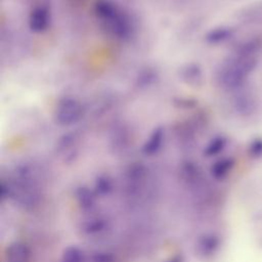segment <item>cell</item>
<instances>
[{
    "mask_svg": "<svg viewBox=\"0 0 262 262\" xmlns=\"http://www.w3.org/2000/svg\"><path fill=\"white\" fill-rule=\"evenodd\" d=\"M77 136L74 133L64 134L58 141L57 150L58 152L64 155L67 158H70L76 154V145H77Z\"/></svg>",
    "mask_w": 262,
    "mask_h": 262,
    "instance_id": "obj_12",
    "label": "cell"
},
{
    "mask_svg": "<svg viewBox=\"0 0 262 262\" xmlns=\"http://www.w3.org/2000/svg\"><path fill=\"white\" fill-rule=\"evenodd\" d=\"M181 79L187 84V85H199L202 81L203 72L199 64L196 63H187L185 64L181 71H180Z\"/></svg>",
    "mask_w": 262,
    "mask_h": 262,
    "instance_id": "obj_10",
    "label": "cell"
},
{
    "mask_svg": "<svg viewBox=\"0 0 262 262\" xmlns=\"http://www.w3.org/2000/svg\"><path fill=\"white\" fill-rule=\"evenodd\" d=\"M232 34H233V31L229 27H216V28H213L212 30H210L206 34L205 39H206L207 43L216 45V44L223 43V42L227 41L228 39H230Z\"/></svg>",
    "mask_w": 262,
    "mask_h": 262,
    "instance_id": "obj_11",
    "label": "cell"
},
{
    "mask_svg": "<svg viewBox=\"0 0 262 262\" xmlns=\"http://www.w3.org/2000/svg\"><path fill=\"white\" fill-rule=\"evenodd\" d=\"M164 262H183V257L181 255H175L173 257H170Z\"/></svg>",
    "mask_w": 262,
    "mask_h": 262,
    "instance_id": "obj_21",
    "label": "cell"
},
{
    "mask_svg": "<svg viewBox=\"0 0 262 262\" xmlns=\"http://www.w3.org/2000/svg\"><path fill=\"white\" fill-rule=\"evenodd\" d=\"M236 104V108L241 112H249L252 110V104L253 101L251 99H249L248 97H239L236 99L235 101Z\"/></svg>",
    "mask_w": 262,
    "mask_h": 262,
    "instance_id": "obj_20",
    "label": "cell"
},
{
    "mask_svg": "<svg viewBox=\"0 0 262 262\" xmlns=\"http://www.w3.org/2000/svg\"><path fill=\"white\" fill-rule=\"evenodd\" d=\"M51 23V13L47 6L45 5H38L35 6L30 14H29V20L28 25L30 30L33 33L40 34L49 28Z\"/></svg>",
    "mask_w": 262,
    "mask_h": 262,
    "instance_id": "obj_4",
    "label": "cell"
},
{
    "mask_svg": "<svg viewBox=\"0 0 262 262\" xmlns=\"http://www.w3.org/2000/svg\"><path fill=\"white\" fill-rule=\"evenodd\" d=\"M165 138H166V129L163 126L156 127L149 133L148 137L144 141L141 147L142 154L146 157H152L157 155L161 150L165 142Z\"/></svg>",
    "mask_w": 262,
    "mask_h": 262,
    "instance_id": "obj_6",
    "label": "cell"
},
{
    "mask_svg": "<svg viewBox=\"0 0 262 262\" xmlns=\"http://www.w3.org/2000/svg\"><path fill=\"white\" fill-rule=\"evenodd\" d=\"M234 166V160L232 158H222L217 160L210 169L211 175L216 180L224 179L232 170Z\"/></svg>",
    "mask_w": 262,
    "mask_h": 262,
    "instance_id": "obj_9",
    "label": "cell"
},
{
    "mask_svg": "<svg viewBox=\"0 0 262 262\" xmlns=\"http://www.w3.org/2000/svg\"><path fill=\"white\" fill-rule=\"evenodd\" d=\"M248 152L254 159L262 158V138L254 139L249 145Z\"/></svg>",
    "mask_w": 262,
    "mask_h": 262,
    "instance_id": "obj_18",
    "label": "cell"
},
{
    "mask_svg": "<svg viewBox=\"0 0 262 262\" xmlns=\"http://www.w3.org/2000/svg\"><path fill=\"white\" fill-rule=\"evenodd\" d=\"M159 79V75L156 71H154V69H145L143 71H141L137 78H136V87H138L139 89H146L148 87H151L157 80Z\"/></svg>",
    "mask_w": 262,
    "mask_h": 262,
    "instance_id": "obj_13",
    "label": "cell"
},
{
    "mask_svg": "<svg viewBox=\"0 0 262 262\" xmlns=\"http://www.w3.org/2000/svg\"><path fill=\"white\" fill-rule=\"evenodd\" d=\"M84 115L82 103L75 97L67 96L58 100L53 112V120L60 127H71L81 121Z\"/></svg>",
    "mask_w": 262,
    "mask_h": 262,
    "instance_id": "obj_3",
    "label": "cell"
},
{
    "mask_svg": "<svg viewBox=\"0 0 262 262\" xmlns=\"http://www.w3.org/2000/svg\"><path fill=\"white\" fill-rule=\"evenodd\" d=\"M90 262H116V257L107 252H97L90 257Z\"/></svg>",
    "mask_w": 262,
    "mask_h": 262,
    "instance_id": "obj_19",
    "label": "cell"
},
{
    "mask_svg": "<svg viewBox=\"0 0 262 262\" xmlns=\"http://www.w3.org/2000/svg\"><path fill=\"white\" fill-rule=\"evenodd\" d=\"M227 139L224 136H216L212 138L204 148V156L214 157L219 155L226 146Z\"/></svg>",
    "mask_w": 262,
    "mask_h": 262,
    "instance_id": "obj_15",
    "label": "cell"
},
{
    "mask_svg": "<svg viewBox=\"0 0 262 262\" xmlns=\"http://www.w3.org/2000/svg\"><path fill=\"white\" fill-rule=\"evenodd\" d=\"M94 14L108 35L120 41L129 40L133 26L128 14L113 0H96Z\"/></svg>",
    "mask_w": 262,
    "mask_h": 262,
    "instance_id": "obj_1",
    "label": "cell"
},
{
    "mask_svg": "<svg viewBox=\"0 0 262 262\" xmlns=\"http://www.w3.org/2000/svg\"><path fill=\"white\" fill-rule=\"evenodd\" d=\"M84 252L77 246L67 247L60 257V262H84Z\"/></svg>",
    "mask_w": 262,
    "mask_h": 262,
    "instance_id": "obj_17",
    "label": "cell"
},
{
    "mask_svg": "<svg viewBox=\"0 0 262 262\" xmlns=\"http://www.w3.org/2000/svg\"><path fill=\"white\" fill-rule=\"evenodd\" d=\"M93 190L98 196H106L113 191V180L107 175H99L94 181Z\"/></svg>",
    "mask_w": 262,
    "mask_h": 262,
    "instance_id": "obj_14",
    "label": "cell"
},
{
    "mask_svg": "<svg viewBox=\"0 0 262 262\" xmlns=\"http://www.w3.org/2000/svg\"><path fill=\"white\" fill-rule=\"evenodd\" d=\"M75 200L79 207L84 211L91 210L96 203L97 195L94 190H91L89 187L85 185H81L75 189Z\"/></svg>",
    "mask_w": 262,
    "mask_h": 262,
    "instance_id": "obj_8",
    "label": "cell"
},
{
    "mask_svg": "<svg viewBox=\"0 0 262 262\" xmlns=\"http://www.w3.org/2000/svg\"><path fill=\"white\" fill-rule=\"evenodd\" d=\"M31 250L23 242L10 243L5 250V262H30Z\"/></svg>",
    "mask_w": 262,
    "mask_h": 262,
    "instance_id": "obj_7",
    "label": "cell"
},
{
    "mask_svg": "<svg viewBox=\"0 0 262 262\" xmlns=\"http://www.w3.org/2000/svg\"><path fill=\"white\" fill-rule=\"evenodd\" d=\"M106 226H107V222L105 219L94 217L86 220L83 223L81 229L86 234H96L103 231L106 228Z\"/></svg>",
    "mask_w": 262,
    "mask_h": 262,
    "instance_id": "obj_16",
    "label": "cell"
},
{
    "mask_svg": "<svg viewBox=\"0 0 262 262\" xmlns=\"http://www.w3.org/2000/svg\"><path fill=\"white\" fill-rule=\"evenodd\" d=\"M221 246L220 237L215 233H204L195 243V251L203 258H209L218 252Z\"/></svg>",
    "mask_w": 262,
    "mask_h": 262,
    "instance_id": "obj_5",
    "label": "cell"
},
{
    "mask_svg": "<svg viewBox=\"0 0 262 262\" xmlns=\"http://www.w3.org/2000/svg\"><path fill=\"white\" fill-rule=\"evenodd\" d=\"M255 66L256 61L252 55L236 53L223 63L218 73V81L222 87L235 90L244 85Z\"/></svg>",
    "mask_w": 262,
    "mask_h": 262,
    "instance_id": "obj_2",
    "label": "cell"
}]
</instances>
